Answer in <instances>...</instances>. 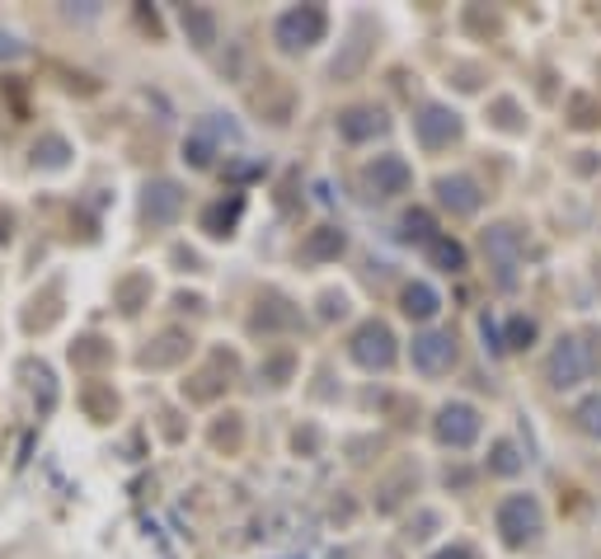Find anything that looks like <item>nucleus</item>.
Returning a JSON list of instances; mask_svg holds the SVG:
<instances>
[{
	"label": "nucleus",
	"mask_w": 601,
	"mask_h": 559,
	"mask_svg": "<svg viewBox=\"0 0 601 559\" xmlns=\"http://www.w3.org/2000/svg\"><path fill=\"white\" fill-rule=\"evenodd\" d=\"M498 532L508 546H531V540L541 536V503H535L531 493H512V499L498 508Z\"/></svg>",
	"instance_id": "obj_1"
},
{
	"label": "nucleus",
	"mask_w": 601,
	"mask_h": 559,
	"mask_svg": "<svg viewBox=\"0 0 601 559\" xmlns=\"http://www.w3.org/2000/svg\"><path fill=\"white\" fill-rule=\"evenodd\" d=\"M325 28H329V14L320 5H300V10H287L278 20V43L287 52H300V48H310V43H320L325 38Z\"/></svg>",
	"instance_id": "obj_2"
},
{
	"label": "nucleus",
	"mask_w": 601,
	"mask_h": 559,
	"mask_svg": "<svg viewBox=\"0 0 601 559\" xmlns=\"http://www.w3.org/2000/svg\"><path fill=\"white\" fill-rule=\"evenodd\" d=\"M588 371H592L588 344H582V338H559L555 353H550V381H555L559 391H568V385L588 381Z\"/></svg>",
	"instance_id": "obj_3"
},
{
	"label": "nucleus",
	"mask_w": 601,
	"mask_h": 559,
	"mask_svg": "<svg viewBox=\"0 0 601 559\" xmlns=\"http://www.w3.org/2000/svg\"><path fill=\"white\" fill-rule=\"evenodd\" d=\"M353 357L362 367H372V371H386L394 362V334L386 330V324H362V330L353 334Z\"/></svg>",
	"instance_id": "obj_4"
},
{
	"label": "nucleus",
	"mask_w": 601,
	"mask_h": 559,
	"mask_svg": "<svg viewBox=\"0 0 601 559\" xmlns=\"http://www.w3.org/2000/svg\"><path fill=\"white\" fill-rule=\"evenodd\" d=\"M409 357H414L419 371H428V377H437V371H447L456 362V338L441 334V330H428V334H414V348H409Z\"/></svg>",
	"instance_id": "obj_5"
},
{
	"label": "nucleus",
	"mask_w": 601,
	"mask_h": 559,
	"mask_svg": "<svg viewBox=\"0 0 601 559\" xmlns=\"http://www.w3.org/2000/svg\"><path fill=\"white\" fill-rule=\"evenodd\" d=\"M414 128H419V142L437 151V146H451L456 136H461V118H456L451 108H441V104H428L414 118Z\"/></svg>",
	"instance_id": "obj_6"
},
{
	"label": "nucleus",
	"mask_w": 601,
	"mask_h": 559,
	"mask_svg": "<svg viewBox=\"0 0 601 559\" xmlns=\"http://www.w3.org/2000/svg\"><path fill=\"white\" fill-rule=\"evenodd\" d=\"M409 165L400 160V155H376V160L367 165V189L376 198H394V193H404L409 189Z\"/></svg>",
	"instance_id": "obj_7"
},
{
	"label": "nucleus",
	"mask_w": 601,
	"mask_h": 559,
	"mask_svg": "<svg viewBox=\"0 0 601 559\" xmlns=\"http://www.w3.org/2000/svg\"><path fill=\"white\" fill-rule=\"evenodd\" d=\"M437 438L447 447H470L474 438H480V414H474L470 405H447L437 414Z\"/></svg>",
	"instance_id": "obj_8"
},
{
	"label": "nucleus",
	"mask_w": 601,
	"mask_h": 559,
	"mask_svg": "<svg viewBox=\"0 0 601 559\" xmlns=\"http://www.w3.org/2000/svg\"><path fill=\"white\" fill-rule=\"evenodd\" d=\"M484 250H488V259L498 263V277L503 283H512V269H517V259H521V236L512 226H494L484 236Z\"/></svg>",
	"instance_id": "obj_9"
},
{
	"label": "nucleus",
	"mask_w": 601,
	"mask_h": 559,
	"mask_svg": "<svg viewBox=\"0 0 601 559\" xmlns=\"http://www.w3.org/2000/svg\"><path fill=\"white\" fill-rule=\"evenodd\" d=\"M146 216L155 226H169L174 216L184 212V193H179V183H169V179H155V183H146Z\"/></svg>",
	"instance_id": "obj_10"
},
{
	"label": "nucleus",
	"mask_w": 601,
	"mask_h": 559,
	"mask_svg": "<svg viewBox=\"0 0 601 559\" xmlns=\"http://www.w3.org/2000/svg\"><path fill=\"white\" fill-rule=\"evenodd\" d=\"M437 198H441V207H451L456 216L480 212V183L466 179V175H447V179H437Z\"/></svg>",
	"instance_id": "obj_11"
},
{
	"label": "nucleus",
	"mask_w": 601,
	"mask_h": 559,
	"mask_svg": "<svg viewBox=\"0 0 601 559\" xmlns=\"http://www.w3.org/2000/svg\"><path fill=\"white\" fill-rule=\"evenodd\" d=\"M339 132L347 142H367V136H381L386 132V114L381 108H347L339 118Z\"/></svg>",
	"instance_id": "obj_12"
},
{
	"label": "nucleus",
	"mask_w": 601,
	"mask_h": 559,
	"mask_svg": "<svg viewBox=\"0 0 601 559\" xmlns=\"http://www.w3.org/2000/svg\"><path fill=\"white\" fill-rule=\"evenodd\" d=\"M437 292L428 287V283H414V287H409L404 292V316H414V320H433L437 316Z\"/></svg>",
	"instance_id": "obj_13"
},
{
	"label": "nucleus",
	"mask_w": 601,
	"mask_h": 559,
	"mask_svg": "<svg viewBox=\"0 0 601 559\" xmlns=\"http://www.w3.org/2000/svg\"><path fill=\"white\" fill-rule=\"evenodd\" d=\"M334 254H343V230L339 226H320L306 240V259H334Z\"/></svg>",
	"instance_id": "obj_14"
},
{
	"label": "nucleus",
	"mask_w": 601,
	"mask_h": 559,
	"mask_svg": "<svg viewBox=\"0 0 601 559\" xmlns=\"http://www.w3.org/2000/svg\"><path fill=\"white\" fill-rule=\"evenodd\" d=\"M428 254H433L437 269H447V273H461V269H466V250H461L456 240H447V236H437V240L428 245Z\"/></svg>",
	"instance_id": "obj_15"
},
{
	"label": "nucleus",
	"mask_w": 601,
	"mask_h": 559,
	"mask_svg": "<svg viewBox=\"0 0 601 559\" xmlns=\"http://www.w3.org/2000/svg\"><path fill=\"white\" fill-rule=\"evenodd\" d=\"M184 34L198 43V48H208V43H216V24L208 10H184Z\"/></svg>",
	"instance_id": "obj_16"
},
{
	"label": "nucleus",
	"mask_w": 601,
	"mask_h": 559,
	"mask_svg": "<svg viewBox=\"0 0 601 559\" xmlns=\"http://www.w3.org/2000/svg\"><path fill=\"white\" fill-rule=\"evenodd\" d=\"M235 216H240V198H231V203H216V207H208V216H202V226H208L212 236H226V230L235 226Z\"/></svg>",
	"instance_id": "obj_17"
},
{
	"label": "nucleus",
	"mask_w": 601,
	"mask_h": 559,
	"mask_svg": "<svg viewBox=\"0 0 601 559\" xmlns=\"http://www.w3.org/2000/svg\"><path fill=\"white\" fill-rule=\"evenodd\" d=\"M404 240H423V245H433V240H437V230H433V216L423 212V207L404 216Z\"/></svg>",
	"instance_id": "obj_18"
},
{
	"label": "nucleus",
	"mask_w": 601,
	"mask_h": 559,
	"mask_svg": "<svg viewBox=\"0 0 601 559\" xmlns=\"http://www.w3.org/2000/svg\"><path fill=\"white\" fill-rule=\"evenodd\" d=\"M578 424H582V432H592V438H601V395L582 400V405H578Z\"/></svg>",
	"instance_id": "obj_19"
},
{
	"label": "nucleus",
	"mask_w": 601,
	"mask_h": 559,
	"mask_svg": "<svg viewBox=\"0 0 601 559\" xmlns=\"http://www.w3.org/2000/svg\"><path fill=\"white\" fill-rule=\"evenodd\" d=\"M494 471H498V475H517V471H521V456H517L512 442H498V447H494Z\"/></svg>",
	"instance_id": "obj_20"
},
{
	"label": "nucleus",
	"mask_w": 601,
	"mask_h": 559,
	"mask_svg": "<svg viewBox=\"0 0 601 559\" xmlns=\"http://www.w3.org/2000/svg\"><path fill=\"white\" fill-rule=\"evenodd\" d=\"M34 160H43V165H67V142H61V136H47L43 146H34Z\"/></svg>",
	"instance_id": "obj_21"
},
{
	"label": "nucleus",
	"mask_w": 601,
	"mask_h": 559,
	"mask_svg": "<svg viewBox=\"0 0 601 559\" xmlns=\"http://www.w3.org/2000/svg\"><path fill=\"white\" fill-rule=\"evenodd\" d=\"M531 338H535V324L531 320H512L508 324V348H527Z\"/></svg>",
	"instance_id": "obj_22"
},
{
	"label": "nucleus",
	"mask_w": 601,
	"mask_h": 559,
	"mask_svg": "<svg viewBox=\"0 0 601 559\" xmlns=\"http://www.w3.org/2000/svg\"><path fill=\"white\" fill-rule=\"evenodd\" d=\"M433 559H474L466 546H451V550H441V555H433Z\"/></svg>",
	"instance_id": "obj_23"
}]
</instances>
